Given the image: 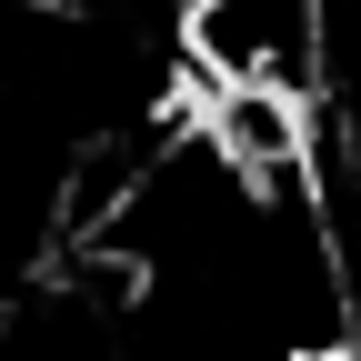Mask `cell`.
<instances>
[{"instance_id": "6da1fadb", "label": "cell", "mask_w": 361, "mask_h": 361, "mask_svg": "<svg viewBox=\"0 0 361 361\" xmlns=\"http://www.w3.org/2000/svg\"><path fill=\"white\" fill-rule=\"evenodd\" d=\"M180 71L191 90H271L311 101L322 90V0H191L180 20Z\"/></svg>"}, {"instance_id": "7a4b0ae2", "label": "cell", "mask_w": 361, "mask_h": 361, "mask_svg": "<svg viewBox=\"0 0 361 361\" xmlns=\"http://www.w3.org/2000/svg\"><path fill=\"white\" fill-rule=\"evenodd\" d=\"M341 361H361V331H351V341H341Z\"/></svg>"}]
</instances>
